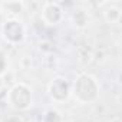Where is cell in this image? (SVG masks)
I'll return each mask as SVG.
<instances>
[{"label": "cell", "instance_id": "6da1fadb", "mask_svg": "<svg viewBox=\"0 0 122 122\" xmlns=\"http://www.w3.org/2000/svg\"><path fill=\"white\" fill-rule=\"evenodd\" d=\"M72 92H73V96L79 102L89 103V102H93L98 98L99 85H98V82L93 76H91L88 73H82L76 78Z\"/></svg>", "mask_w": 122, "mask_h": 122}, {"label": "cell", "instance_id": "7a4b0ae2", "mask_svg": "<svg viewBox=\"0 0 122 122\" xmlns=\"http://www.w3.org/2000/svg\"><path fill=\"white\" fill-rule=\"evenodd\" d=\"M7 102L16 111H25L32 105V92L26 85L17 83L9 91Z\"/></svg>", "mask_w": 122, "mask_h": 122}, {"label": "cell", "instance_id": "3957f363", "mask_svg": "<svg viewBox=\"0 0 122 122\" xmlns=\"http://www.w3.org/2000/svg\"><path fill=\"white\" fill-rule=\"evenodd\" d=\"M47 92H49V95H50V98L53 101H56V102H63L71 95V85H69V82L65 78L57 76V78H55L49 83Z\"/></svg>", "mask_w": 122, "mask_h": 122}, {"label": "cell", "instance_id": "277c9868", "mask_svg": "<svg viewBox=\"0 0 122 122\" xmlns=\"http://www.w3.org/2000/svg\"><path fill=\"white\" fill-rule=\"evenodd\" d=\"M3 37L10 43H20L25 39V29L16 19H9L3 25Z\"/></svg>", "mask_w": 122, "mask_h": 122}, {"label": "cell", "instance_id": "5b68a950", "mask_svg": "<svg viewBox=\"0 0 122 122\" xmlns=\"http://www.w3.org/2000/svg\"><path fill=\"white\" fill-rule=\"evenodd\" d=\"M63 17V10L57 3H46L43 7V20L49 25H57Z\"/></svg>", "mask_w": 122, "mask_h": 122}, {"label": "cell", "instance_id": "8992f818", "mask_svg": "<svg viewBox=\"0 0 122 122\" xmlns=\"http://www.w3.org/2000/svg\"><path fill=\"white\" fill-rule=\"evenodd\" d=\"M42 122H63V119H62L60 112H57L56 109H49L45 112Z\"/></svg>", "mask_w": 122, "mask_h": 122}, {"label": "cell", "instance_id": "52a82bcc", "mask_svg": "<svg viewBox=\"0 0 122 122\" xmlns=\"http://www.w3.org/2000/svg\"><path fill=\"white\" fill-rule=\"evenodd\" d=\"M73 22H75V25H76L78 27L86 26V23H88V16H86V13H85L83 10H76V12L73 13Z\"/></svg>", "mask_w": 122, "mask_h": 122}, {"label": "cell", "instance_id": "ba28073f", "mask_svg": "<svg viewBox=\"0 0 122 122\" xmlns=\"http://www.w3.org/2000/svg\"><path fill=\"white\" fill-rule=\"evenodd\" d=\"M105 16H106V20H108V22L116 23V22H119V19H121V10H119L118 7H111V9L106 10Z\"/></svg>", "mask_w": 122, "mask_h": 122}, {"label": "cell", "instance_id": "9c48e42d", "mask_svg": "<svg viewBox=\"0 0 122 122\" xmlns=\"http://www.w3.org/2000/svg\"><path fill=\"white\" fill-rule=\"evenodd\" d=\"M3 7L6 9V12H10V13H20L22 12V3L19 2H7V3H3Z\"/></svg>", "mask_w": 122, "mask_h": 122}, {"label": "cell", "instance_id": "30bf717a", "mask_svg": "<svg viewBox=\"0 0 122 122\" xmlns=\"http://www.w3.org/2000/svg\"><path fill=\"white\" fill-rule=\"evenodd\" d=\"M6 68H7V60H6V56L5 53L0 50V75H3L6 72Z\"/></svg>", "mask_w": 122, "mask_h": 122}]
</instances>
